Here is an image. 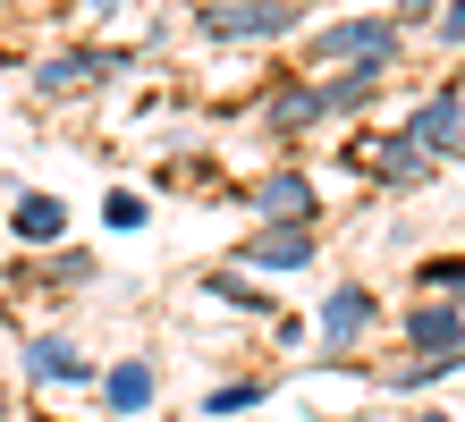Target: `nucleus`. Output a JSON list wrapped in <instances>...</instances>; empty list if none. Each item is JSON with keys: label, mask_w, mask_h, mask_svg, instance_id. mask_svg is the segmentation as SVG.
<instances>
[{"label": "nucleus", "mask_w": 465, "mask_h": 422, "mask_svg": "<svg viewBox=\"0 0 465 422\" xmlns=\"http://www.w3.org/2000/svg\"><path fill=\"white\" fill-rule=\"evenodd\" d=\"M313 68H364V76H390L398 60V17H339L305 43Z\"/></svg>", "instance_id": "1"}, {"label": "nucleus", "mask_w": 465, "mask_h": 422, "mask_svg": "<svg viewBox=\"0 0 465 422\" xmlns=\"http://www.w3.org/2000/svg\"><path fill=\"white\" fill-rule=\"evenodd\" d=\"M296 17H305L296 0H212V9H203V34L212 43H271V34H288Z\"/></svg>", "instance_id": "2"}, {"label": "nucleus", "mask_w": 465, "mask_h": 422, "mask_svg": "<svg viewBox=\"0 0 465 422\" xmlns=\"http://www.w3.org/2000/svg\"><path fill=\"white\" fill-rule=\"evenodd\" d=\"M355 161H364V169H372L381 186H423V178H431V152H423V144H415L406 127L372 135V144H355Z\"/></svg>", "instance_id": "3"}, {"label": "nucleus", "mask_w": 465, "mask_h": 422, "mask_svg": "<svg viewBox=\"0 0 465 422\" xmlns=\"http://www.w3.org/2000/svg\"><path fill=\"white\" fill-rule=\"evenodd\" d=\"M271 229H313V178H296V169H280V178H262L254 194H245Z\"/></svg>", "instance_id": "4"}, {"label": "nucleus", "mask_w": 465, "mask_h": 422, "mask_svg": "<svg viewBox=\"0 0 465 422\" xmlns=\"http://www.w3.org/2000/svg\"><path fill=\"white\" fill-rule=\"evenodd\" d=\"M406 347H423L431 363H457L465 355V313L457 304H415L406 313Z\"/></svg>", "instance_id": "5"}, {"label": "nucleus", "mask_w": 465, "mask_h": 422, "mask_svg": "<svg viewBox=\"0 0 465 422\" xmlns=\"http://www.w3.org/2000/svg\"><path fill=\"white\" fill-rule=\"evenodd\" d=\"M127 60L119 51H60V60H43V93H85V84H111Z\"/></svg>", "instance_id": "6"}, {"label": "nucleus", "mask_w": 465, "mask_h": 422, "mask_svg": "<svg viewBox=\"0 0 465 422\" xmlns=\"http://www.w3.org/2000/svg\"><path fill=\"white\" fill-rule=\"evenodd\" d=\"M406 135H415L431 161H440V152H457V144H465V93H431V102L415 110V127H406Z\"/></svg>", "instance_id": "7"}, {"label": "nucleus", "mask_w": 465, "mask_h": 422, "mask_svg": "<svg viewBox=\"0 0 465 422\" xmlns=\"http://www.w3.org/2000/svg\"><path fill=\"white\" fill-rule=\"evenodd\" d=\"M372 288H331V304H322V347H355V338L372 329Z\"/></svg>", "instance_id": "8"}, {"label": "nucleus", "mask_w": 465, "mask_h": 422, "mask_svg": "<svg viewBox=\"0 0 465 422\" xmlns=\"http://www.w3.org/2000/svg\"><path fill=\"white\" fill-rule=\"evenodd\" d=\"M102 406H111V414H144L153 406V363L144 355L111 363V372H102Z\"/></svg>", "instance_id": "9"}, {"label": "nucleus", "mask_w": 465, "mask_h": 422, "mask_svg": "<svg viewBox=\"0 0 465 422\" xmlns=\"http://www.w3.org/2000/svg\"><path fill=\"white\" fill-rule=\"evenodd\" d=\"M245 262H262V270L313 262V229H262V237H245Z\"/></svg>", "instance_id": "10"}, {"label": "nucleus", "mask_w": 465, "mask_h": 422, "mask_svg": "<svg viewBox=\"0 0 465 422\" xmlns=\"http://www.w3.org/2000/svg\"><path fill=\"white\" fill-rule=\"evenodd\" d=\"M25 372L35 380H85V355H76L68 338H35V347H25Z\"/></svg>", "instance_id": "11"}, {"label": "nucleus", "mask_w": 465, "mask_h": 422, "mask_svg": "<svg viewBox=\"0 0 465 422\" xmlns=\"http://www.w3.org/2000/svg\"><path fill=\"white\" fill-rule=\"evenodd\" d=\"M60 229H68V211L51 203V194H25V203H17V237H25V245H51Z\"/></svg>", "instance_id": "12"}, {"label": "nucleus", "mask_w": 465, "mask_h": 422, "mask_svg": "<svg viewBox=\"0 0 465 422\" xmlns=\"http://www.w3.org/2000/svg\"><path fill=\"white\" fill-rule=\"evenodd\" d=\"M254 397H262V388H254V380H229V388H212V397H203V406H212V414H245V406H254Z\"/></svg>", "instance_id": "13"}, {"label": "nucleus", "mask_w": 465, "mask_h": 422, "mask_svg": "<svg viewBox=\"0 0 465 422\" xmlns=\"http://www.w3.org/2000/svg\"><path fill=\"white\" fill-rule=\"evenodd\" d=\"M102 220H111V229H144V203H135V194H102Z\"/></svg>", "instance_id": "14"}, {"label": "nucleus", "mask_w": 465, "mask_h": 422, "mask_svg": "<svg viewBox=\"0 0 465 422\" xmlns=\"http://www.w3.org/2000/svg\"><path fill=\"white\" fill-rule=\"evenodd\" d=\"M440 43H465V0H449V17H440Z\"/></svg>", "instance_id": "15"}, {"label": "nucleus", "mask_w": 465, "mask_h": 422, "mask_svg": "<svg viewBox=\"0 0 465 422\" xmlns=\"http://www.w3.org/2000/svg\"><path fill=\"white\" fill-rule=\"evenodd\" d=\"M398 17H431V0H398Z\"/></svg>", "instance_id": "16"}, {"label": "nucleus", "mask_w": 465, "mask_h": 422, "mask_svg": "<svg viewBox=\"0 0 465 422\" xmlns=\"http://www.w3.org/2000/svg\"><path fill=\"white\" fill-rule=\"evenodd\" d=\"M423 422H449V414H423Z\"/></svg>", "instance_id": "17"}, {"label": "nucleus", "mask_w": 465, "mask_h": 422, "mask_svg": "<svg viewBox=\"0 0 465 422\" xmlns=\"http://www.w3.org/2000/svg\"><path fill=\"white\" fill-rule=\"evenodd\" d=\"M85 9H102V0H85Z\"/></svg>", "instance_id": "18"}, {"label": "nucleus", "mask_w": 465, "mask_h": 422, "mask_svg": "<svg viewBox=\"0 0 465 422\" xmlns=\"http://www.w3.org/2000/svg\"><path fill=\"white\" fill-rule=\"evenodd\" d=\"M457 296H465V279H457Z\"/></svg>", "instance_id": "19"}]
</instances>
